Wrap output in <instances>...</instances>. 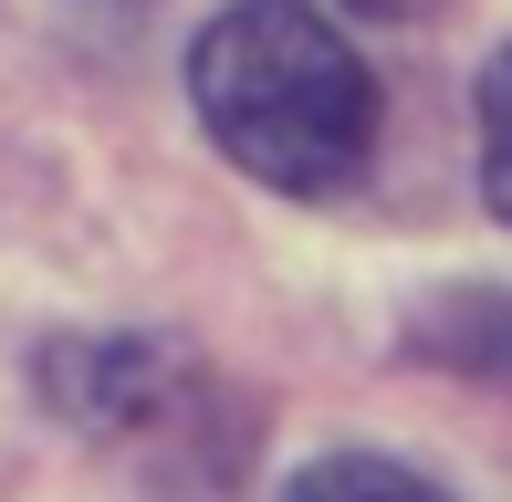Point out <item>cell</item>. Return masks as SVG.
<instances>
[{
    "instance_id": "cell-1",
    "label": "cell",
    "mask_w": 512,
    "mask_h": 502,
    "mask_svg": "<svg viewBox=\"0 0 512 502\" xmlns=\"http://www.w3.org/2000/svg\"><path fill=\"white\" fill-rule=\"evenodd\" d=\"M189 95H199L209 136H220V157L283 199H335L377 147V74L304 0L220 11L189 53Z\"/></svg>"
},
{
    "instance_id": "cell-2",
    "label": "cell",
    "mask_w": 512,
    "mask_h": 502,
    "mask_svg": "<svg viewBox=\"0 0 512 502\" xmlns=\"http://www.w3.org/2000/svg\"><path fill=\"white\" fill-rule=\"evenodd\" d=\"M283 502H460V492L418 482V471H398V461H377V450H335V461L293 471V492H283Z\"/></svg>"
},
{
    "instance_id": "cell-3",
    "label": "cell",
    "mask_w": 512,
    "mask_h": 502,
    "mask_svg": "<svg viewBox=\"0 0 512 502\" xmlns=\"http://www.w3.org/2000/svg\"><path fill=\"white\" fill-rule=\"evenodd\" d=\"M418 346L450 356V367H471V377H512V293H460Z\"/></svg>"
},
{
    "instance_id": "cell-4",
    "label": "cell",
    "mask_w": 512,
    "mask_h": 502,
    "mask_svg": "<svg viewBox=\"0 0 512 502\" xmlns=\"http://www.w3.org/2000/svg\"><path fill=\"white\" fill-rule=\"evenodd\" d=\"M481 199L492 220H512V53H492L481 74Z\"/></svg>"
},
{
    "instance_id": "cell-5",
    "label": "cell",
    "mask_w": 512,
    "mask_h": 502,
    "mask_svg": "<svg viewBox=\"0 0 512 502\" xmlns=\"http://www.w3.org/2000/svg\"><path fill=\"white\" fill-rule=\"evenodd\" d=\"M366 11H429V0H366Z\"/></svg>"
}]
</instances>
